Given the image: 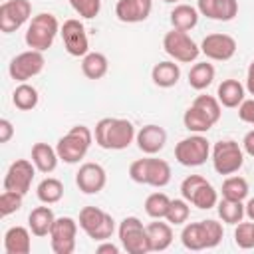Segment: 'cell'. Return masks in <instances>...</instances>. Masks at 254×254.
Wrapping results in <instances>:
<instances>
[{
	"mask_svg": "<svg viewBox=\"0 0 254 254\" xmlns=\"http://www.w3.org/2000/svg\"><path fill=\"white\" fill-rule=\"evenodd\" d=\"M242 147H244V151H246L250 157H254V129L248 131V133L244 135V139H242Z\"/></svg>",
	"mask_w": 254,
	"mask_h": 254,
	"instance_id": "47",
	"label": "cell"
},
{
	"mask_svg": "<svg viewBox=\"0 0 254 254\" xmlns=\"http://www.w3.org/2000/svg\"><path fill=\"white\" fill-rule=\"evenodd\" d=\"M198 10L190 4H177L171 14H169V20H171V26L175 30H181V32H189L192 30L196 24H198Z\"/></svg>",
	"mask_w": 254,
	"mask_h": 254,
	"instance_id": "26",
	"label": "cell"
},
{
	"mask_svg": "<svg viewBox=\"0 0 254 254\" xmlns=\"http://www.w3.org/2000/svg\"><path fill=\"white\" fill-rule=\"evenodd\" d=\"M32 163L36 165V169L40 171V173H54L56 171V167H58V161H60V155H58V151L52 147V145H48V143H34L32 145Z\"/></svg>",
	"mask_w": 254,
	"mask_h": 254,
	"instance_id": "23",
	"label": "cell"
},
{
	"mask_svg": "<svg viewBox=\"0 0 254 254\" xmlns=\"http://www.w3.org/2000/svg\"><path fill=\"white\" fill-rule=\"evenodd\" d=\"M214 81V65L208 62H196L189 69V85L196 91L206 89Z\"/></svg>",
	"mask_w": 254,
	"mask_h": 254,
	"instance_id": "28",
	"label": "cell"
},
{
	"mask_svg": "<svg viewBox=\"0 0 254 254\" xmlns=\"http://www.w3.org/2000/svg\"><path fill=\"white\" fill-rule=\"evenodd\" d=\"M22 202H24L22 192L4 189V192L0 194V216H10V214L18 212L22 208Z\"/></svg>",
	"mask_w": 254,
	"mask_h": 254,
	"instance_id": "39",
	"label": "cell"
},
{
	"mask_svg": "<svg viewBox=\"0 0 254 254\" xmlns=\"http://www.w3.org/2000/svg\"><path fill=\"white\" fill-rule=\"evenodd\" d=\"M204 181H206V179L200 177V175H189V177H185V181L181 183V194H183V198H185V200H190L192 192H194Z\"/></svg>",
	"mask_w": 254,
	"mask_h": 254,
	"instance_id": "43",
	"label": "cell"
},
{
	"mask_svg": "<svg viewBox=\"0 0 254 254\" xmlns=\"http://www.w3.org/2000/svg\"><path fill=\"white\" fill-rule=\"evenodd\" d=\"M216 99L222 107L234 109L244 101V85L238 79H222L216 89Z\"/></svg>",
	"mask_w": 254,
	"mask_h": 254,
	"instance_id": "25",
	"label": "cell"
},
{
	"mask_svg": "<svg viewBox=\"0 0 254 254\" xmlns=\"http://www.w3.org/2000/svg\"><path fill=\"white\" fill-rule=\"evenodd\" d=\"M196 10L208 20L230 22L238 14V0H198Z\"/></svg>",
	"mask_w": 254,
	"mask_h": 254,
	"instance_id": "18",
	"label": "cell"
},
{
	"mask_svg": "<svg viewBox=\"0 0 254 254\" xmlns=\"http://www.w3.org/2000/svg\"><path fill=\"white\" fill-rule=\"evenodd\" d=\"M236 40L228 34H208L200 42V54L214 62H226L236 54Z\"/></svg>",
	"mask_w": 254,
	"mask_h": 254,
	"instance_id": "15",
	"label": "cell"
},
{
	"mask_svg": "<svg viewBox=\"0 0 254 254\" xmlns=\"http://www.w3.org/2000/svg\"><path fill=\"white\" fill-rule=\"evenodd\" d=\"M153 10L151 0H117L115 16L123 24H139L149 18Z\"/></svg>",
	"mask_w": 254,
	"mask_h": 254,
	"instance_id": "17",
	"label": "cell"
},
{
	"mask_svg": "<svg viewBox=\"0 0 254 254\" xmlns=\"http://www.w3.org/2000/svg\"><path fill=\"white\" fill-rule=\"evenodd\" d=\"M189 202L194 204V206L200 208V210H208V208L216 206V202H218V194H216L214 187H212L208 181H204V183L192 192V196H190Z\"/></svg>",
	"mask_w": 254,
	"mask_h": 254,
	"instance_id": "35",
	"label": "cell"
},
{
	"mask_svg": "<svg viewBox=\"0 0 254 254\" xmlns=\"http://www.w3.org/2000/svg\"><path fill=\"white\" fill-rule=\"evenodd\" d=\"M69 6L73 8V12L79 18L91 20L99 14L101 10V0H69Z\"/></svg>",
	"mask_w": 254,
	"mask_h": 254,
	"instance_id": "42",
	"label": "cell"
},
{
	"mask_svg": "<svg viewBox=\"0 0 254 254\" xmlns=\"http://www.w3.org/2000/svg\"><path fill=\"white\" fill-rule=\"evenodd\" d=\"M234 242L238 248L248 250L254 248V220L252 222H238L234 228Z\"/></svg>",
	"mask_w": 254,
	"mask_h": 254,
	"instance_id": "40",
	"label": "cell"
},
{
	"mask_svg": "<svg viewBox=\"0 0 254 254\" xmlns=\"http://www.w3.org/2000/svg\"><path fill=\"white\" fill-rule=\"evenodd\" d=\"M246 89L250 95H254V62L248 65V71H246Z\"/></svg>",
	"mask_w": 254,
	"mask_h": 254,
	"instance_id": "48",
	"label": "cell"
},
{
	"mask_svg": "<svg viewBox=\"0 0 254 254\" xmlns=\"http://www.w3.org/2000/svg\"><path fill=\"white\" fill-rule=\"evenodd\" d=\"M77 226L71 216H60L56 218L52 232H50V246L54 254H71L75 250V236H77Z\"/></svg>",
	"mask_w": 254,
	"mask_h": 254,
	"instance_id": "11",
	"label": "cell"
},
{
	"mask_svg": "<svg viewBox=\"0 0 254 254\" xmlns=\"http://www.w3.org/2000/svg\"><path fill=\"white\" fill-rule=\"evenodd\" d=\"M95 252H97V254H119V246H115L113 242L103 240V242L95 248Z\"/></svg>",
	"mask_w": 254,
	"mask_h": 254,
	"instance_id": "46",
	"label": "cell"
},
{
	"mask_svg": "<svg viewBox=\"0 0 254 254\" xmlns=\"http://www.w3.org/2000/svg\"><path fill=\"white\" fill-rule=\"evenodd\" d=\"M60 22L54 14L50 12H40L36 16H32V20L28 22L26 28V46L30 50H38V52H46L48 48H52L58 32H60Z\"/></svg>",
	"mask_w": 254,
	"mask_h": 254,
	"instance_id": "2",
	"label": "cell"
},
{
	"mask_svg": "<svg viewBox=\"0 0 254 254\" xmlns=\"http://www.w3.org/2000/svg\"><path fill=\"white\" fill-rule=\"evenodd\" d=\"M109 69V62L105 58V54L101 52H87L83 58H81V73L87 77V79H101Z\"/></svg>",
	"mask_w": 254,
	"mask_h": 254,
	"instance_id": "27",
	"label": "cell"
},
{
	"mask_svg": "<svg viewBox=\"0 0 254 254\" xmlns=\"http://www.w3.org/2000/svg\"><path fill=\"white\" fill-rule=\"evenodd\" d=\"M36 165L28 159H16L6 175H4V189L8 190H16V192H22L26 194L32 187V181H34V175H36Z\"/></svg>",
	"mask_w": 254,
	"mask_h": 254,
	"instance_id": "14",
	"label": "cell"
},
{
	"mask_svg": "<svg viewBox=\"0 0 254 254\" xmlns=\"http://www.w3.org/2000/svg\"><path fill=\"white\" fill-rule=\"evenodd\" d=\"M46 65V58L44 52L38 50H26L18 56H14L8 64V73L14 81H28L32 77H36Z\"/></svg>",
	"mask_w": 254,
	"mask_h": 254,
	"instance_id": "10",
	"label": "cell"
},
{
	"mask_svg": "<svg viewBox=\"0 0 254 254\" xmlns=\"http://www.w3.org/2000/svg\"><path fill=\"white\" fill-rule=\"evenodd\" d=\"M60 34H62V42H64V48L69 56L73 58H83L87 52H89V40H87V32H85V26L75 20V18H69L62 24L60 28Z\"/></svg>",
	"mask_w": 254,
	"mask_h": 254,
	"instance_id": "13",
	"label": "cell"
},
{
	"mask_svg": "<svg viewBox=\"0 0 254 254\" xmlns=\"http://www.w3.org/2000/svg\"><path fill=\"white\" fill-rule=\"evenodd\" d=\"M135 141H137V147L145 155H157L159 151H163V147L167 143V131L161 125L149 123L137 131Z\"/></svg>",
	"mask_w": 254,
	"mask_h": 254,
	"instance_id": "19",
	"label": "cell"
},
{
	"mask_svg": "<svg viewBox=\"0 0 254 254\" xmlns=\"http://www.w3.org/2000/svg\"><path fill=\"white\" fill-rule=\"evenodd\" d=\"M222 198H230V200H244L248 196V181L244 177H236L230 175L222 181Z\"/></svg>",
	"mask_w": 254,
	"mask_h": 254,
	"instance_id": "32",
	"label": "cell"
},
{
	"mask_svg": "<svg viewBox=\"0 0 254 254\" xmlns=\"http://www.w3.org/2000/svg\"><path fill=\"white\" fill-rule=\"evenodd\" d=\"M163 2H167V4H173V2H179V0H163Z\"/></svg>",
	"mask_w": 254,
	"mask_h": 254,
	"instance_id": "50",
	"label": "cell"
},
{
	"mask_svg": "<svg viewBox=\"0 0 254 254\" xmlns=\"http://www.w3.org/2000/svg\"><path fill=\"white\" fill-rule=\"evenodd\" d=\"M169 204H171V198L165 192H151L145 198V212L151 218H165Z\"/></svg>",
	"mask_w": 254,
	"mask_h": 254,
	"instance_id": "36",
	"label": "cell"
},
{
	"mask_svg": "<svg viewBox=\"0 0 254 254\" xmlns=\"http://www.w3.org/2000/svg\"><path fill=\"white\" fill-rule=\"evenodd\" d=\"M163 50L175 62H181V64H190L200 54V46L187 32H181V30H175V28L165 34V38H163Z\"/></svg>",
	"mask_w": 254,
	"mask_h": 254,
	"instance_id": "9",
	"label": "cell"
},
{
	"mask_svg": "<svg viewBox=\"0 0 254 254\" xmlns=\"http://www.w3.org/2000/svg\"><path fill=\"white\" fill-rule=\"evenodd\" d=\"M183 125H185L190 133H206V131L212 129L214 121H212L206 113H202L200 109H196L194 105H190V107L185 111V115H183Z\"/></svg>",
	"mask_w": 254,
	"mask_h": 254,
	"instance_id": "30",
	"label": "cell"
},
{
	"mask_svg": "<svg viewBox=\"0 0 254 254\" xmlns=\"http://www.w3.org/2000/svg\"><path fill=\"white\" fill-rule=\"evenodd\" d=\"M244 212H246V216H248L250 220H254V196L248 198V202L244 204Z\"/></svg>",
	"mask_w": 254,
	"mask_h": 254,
	"instance_id": "49",
	"label": "cell"
},
{
	"mask_svg": "<svg viewBox=\"0 0 254 254\" xmlns=\"http://www.w3.org/2000/svg\"><path fill=\"white\" fill-rule=\"evenodd\" d=\"M91 141H93V131L87 125H73L64 137L58 139L56 151L60 155V161L67 165L79 163L87 155Z\"/></svg>",
	"mask_w": 254,
	"mask_h": 254,
	"instance_id": "3",
	"label": "cell"
},
{
	"mask_svg": "<svg viewBox=\"0 0 254 254\" xmlns=\"http://www.w3.org/2000/svg\"><path fill=\"white\" fill-rule=\"evenodd\" d=\"M192 105H194L196 109H200L202 113H206L214 123H216V121L220 119V115H222L220 101H218L214 95H196L194 101H192Z\"/></svg>",
	"mask_w": 254,
	"mask_h": 254,
	"instance_id": "38",
	"label": "cell"
},
{
	"mask_svg": "<svg viewBox=\"0 0 254 254\" xmlns=\"http://www.w3.org/2000/svg\"><path fill=\"white\" fill-rule=\"evenodd\" d=\"M129 177L131 181L139 185H149V187H165L171 181V165L165 159H157L153 155L145 159H137L129 165Z\"/></svg>",
	"mask_w": 254,
	"mask_h": 254,
	"instance_id": "4",
	"label": "cell"
},
{
	"mask_svg": "<svg viewBox=\"0 0 254 254\" xmlns=\"http://www.w3.org/2000/svg\"><path fill=\"white\" fill-rule=\"evenodd\" d=\"M238 117H240V121L254 125V99H244L238 105Z\"/></svg>",
	"mask_w": 254,
	"mask_h": 254,
	"instance_id": "44",
	"label": "cell"
},
{
	"mask_svg": "<svg viewBox=\"0 0 254 254\" xmlns=\"http://www.w3.org/2000/svg\"><path fill=\"white\" fill-rule=\"evenodd\" d=\"M190 214V206H189V200L185 198H171V204H169V210H167V222L171 224H185L187 218Z\"/></svg>",
	"mask_w": 254,
	"mask_h": 254,
	"instance_id": "37",
	"label": "cell"
},
{
	"mask_svg": "<svg viewBox=\"0 0 254 254\" xmlns=\"http://www.w3.org/2000/svg\"><path fill=\"white\" fill-rule=\"evenodd\" d=\"M151 79H153V83L157 87H163V89L175 87L179 83V79H181V67L173 60L159 62L151 69Z\"/></svg>",
	"mask_w": 254,
	"mask_h": 254,
	"instance_id": "22",
	"label": "cell"
},
{
	"mask_svg": "<svg viewBox=\"0 0 254 254\" xmlns=\"http://www.w3.org/2000/svg\"><path fill=\"white\" fill-rule=\"evenodd\" d=\"M200 224H202V234H204V244H206V248L218 246L220 240H222V234H224L222 224L216 222V220H200Z\"/></svg>",
	"mask_w": 254,
	"mask_h": 254,
	"instance_id": "41",
	"label": "cell"
},
{
	"mask_svg": "<svg viewBox=\"0 0 254 254\" xmlns=\"http://www.w3.org/2000/svg\"><path fill=\"white\" fill-rule=\"evenodd\" d=\"M36 194H38V198H40L44 204H54V202L62 200V196H64V185H62V181L56 179V177H46V179L38 185Z\"/></svg>",
	"mask_w": 254,
	"mask_h": 254,
	"instance_id": "31",
	"label": "cell"
},
{
	"mask_svg": "<svg viewBox=\"0 0 254 254\" xmlns=\"http://www.w3.org/2000/svg\"><path fill=\"white\" fill-rule=\"evenodd\" d=\"M210 155V143L202 133H192L175 145V159L183 167H200Z\"/></svg>",
	"mask_w": 254,
	"mask_h": 254,
	"instance_id": "6",
	"label": "cell"
},
{
	"mask_svg": "<svg viewBox=\"0 0 254 254\" xmlns=\"http://www.w3.org/2000/svg\"><path fill=\"white\" fill-rule=\"evenodd\" d=\"M107 183V173L99 163H83L75 173V185L83 194H97Z\"/></svg>",
	"mask_w": 254,
	"mask_h": 254,
	"instance_id": "16",
	"label": "cell"
},
{
	"mask_svg": "<svg viewBox=\"0 0 254 254\" xmlns=\"http://www.w3.org/2000/svg\"><path fill=\"white\" fill-rule=\"evenodd\" d=\"M117 234H119L121 246L129 254H147V252H151L147 226H143V222L137 216H125L119 222Z\"/></svg>",
	"mask_w": 254,
	"mask_h": 254,
	"instance_id": "7",
	"label": "cell"
},
{
	"mask_svg": "<svg viewBox=\"0 0 254 254\" xmlns=\"http://www.w3.org/2000/svg\"><path fill=\"white\" fill-rule=\"evenodd\" d=\"M54 222H56V214H54V210L50 206H36L28 214V228L38 238L50 236Z\"/></svg>",
	"mask_w": 254,
	"mask_h": 254,
	"instance_id": "21",
	"label": "cell"
},
{
	"mask_svg": "<svg viewBox=\"0 0 254 254\" xmlns=\"http://www.w3.org/2000/svg\"><path fill=\"white\" fill-rule=\"evenodd\" d=\"M181 242L187 250H204V234H202V224L200 222H189L183 232H181Z\"/></svg>",
	"mask_w": 254,
	"mask_h": 254,
	"instance_id": "34",
	"label": "cell"
},
{
	"mask_svg": "<svg viewBox=\"0 0 254 254\" xmlns=\"http://www.w3.org/2000/svg\"><path fill=\"white\" fill-rule=\"evenodd\" d=\"M40 101L38 89L34 85H30L28 81H22L20 85H16V89L12 91V103L16 109L20 111H32Z\"/></svg>",
	"mask_w": 254,
	"mask_h": 254,
	"instance_id": "29",
	"label": "cell"
},
{
	"mask_svg": "<svg viewBox=\"0 0 254 254\" xmlns=\"http://www.w3.org/2000/svg\"><path fill=\"white\" fill-rule=\"evenodd\" d=\"M79 228L95 242L109 240L115 232V220L99 206H83L79 210Z\"/></svg>",
	"mask_w": 254,
	"mask_h": 254,
	"instance_id": "5",
	"label": "cell"
},
{
	"mask_svg": "<svg viewBox=\"0 0 254 254\" xmlns=\"http://www.w3.org/2000/svg\"><path fill=\"white\" fill-rule=\"evenodd\" d=\"M218 206V216L222 222L226 224H238L244 218V204L242 200H230V198H222L216 202Z\"/></svg>",
	"mask_w": 254,
	"mask_h": 254,
	"instance_id": "33",
	"label": "cell"
},
{
	"mask_svg": "<svg viewBox=\"0 0 254 254\" xmlns=\"http://www.w3.org/2000/svg\"><path fill=\"white\" fill-rule=\"evenodd\" d=\"M171 226H173L171 222H161V218H155V222L147 224L151 252H163L171 246V242H173V228Z\"/></svg>",
	"mask_w": 254,
	"mask_h": 254,
	"instance_id": "24",
	"label": "cell"
},
{
	"mask_svg": "<svg viewBox=\"0 0 254 254\" xmlns=\"http://www.w3.org/2000/svg\"><path fill=\"white\" fill-rule=\"evenodd\" d=\"M32 20L30 0H6L0 4V30L12 34Z\"/></svg>",
	"mask_w": 254,
	"mask_h": 254,
	"instance_id": "12",
	"label": "cell"
},
{
	"mask_svg": "<svg viewBox=\"0 0 254 254\" xmlns=\"http://www.w3.org/2000/svg\"><path fill=\"white\" fill-rule=\"evenodd\" d=\"M12 137H14V125L6 117H2L0 119V143H8Z\"/></svg>",
	"mask_w": 254,
	"mask_h": 254,
	"instance_id": "45",
	"label": "cell"
},
{
	"mask_svg": "<svg viewBox=\"0 0 254 254\" xmlns=\"http://www.w3.org/2000/svg\"><path fill=\"white\" fill-rule=\"evenodd\" d=\"M135 127L129 119H115V117H103L95 123L93 139L101 149L109 151H121L127 149L135 139Z\"/></svg>",
	"mask_w": 254,
	"mask_h": 254,
	"instance_id": "1",
	"label": "cell"
},
{
	"mask_svg": "<svg viewBox=\"0 0 254 254\" xmlns=\"http://www.w3.org/2000/svg\"><path fill=\"white\" fill-rule=\"evenodd\" d=\"M244 165V151L232 139H222L212 147V167L218 175H234Z\"/></svg>",
	"mask_w": 254,
	"mask_h": 254,
	"instance_id": "8",
	"label": "cell"
},
{
	"mask_svg": "<svg viewBox=\"0 0 254 254\" xmlns=\"http://www.w3.org/2000/svg\"><path fill=\"white\" fill-rule=\"evenodd\" d=\"M30 228L26 226H10L4 234V250L6 254H30L32 238Z\"/></svg>",
	"mask_w": 254,
	"mask_h": 254,
	"instance_id": "20",
	"label": "cell"
}]
</instances>
